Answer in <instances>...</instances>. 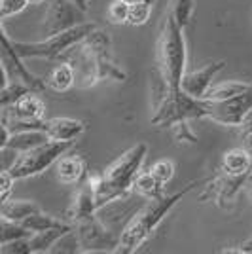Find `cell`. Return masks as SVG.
I'll return each mask as SVG.
<instances>
[{
  "label": "cell",
  "mask_w": 252,
  "mask_h": 254,
  "mask_svg": "<svg viewBox=\"0 0 252 254\" xmlns=\"http://www.w3.org/2000/svg\"><path fill=\"white\" fill-rule=\"evenodd\" d=\"M133 193H137L138 197L144 199H154V197H161L165 193V184L159 182L152 171H140L135 184H133Z\"/></svg>",
  "instance_id": "cell-23"
},
{
  "label": "cell",
  "mask_w": 252,
  "mask_h": 254,
  "mask_svg": "<svg viewBox=\"0 0 252 254\" xmlns=\"http://www.w3.org/2000/svg\"><path fill=\"white\" fill-rule=\"evenodd\" d=\"M97 212L74 224V230L82 245V253H116L120 233L108 230L106 222Z\"/></svg>",
  "instance_id": "cell-9"
},
{
  "label": "cell",
  "mask_w": 252,
  "mask_h": 254,
  "mask_svg": "<svg viewBox=\"0 0 252 254\" xmlns=\"http://www.w3.org/2000/svg\"><path fill=\"white\" fill-rule=\"evenodd\" d=\"M245 180H247V175L233 177V175H228L224 171H218V175L210 177V180L207 182L205 191L199 195V201L212 199L218 207L226 209L235 199V195L245 188Z\"/></svg>",
  "instance_id": "cell-12"
},
{
  "label": "cell",
  "mask_w": 252,
  "mask_h": 254,
  "mask_svg": "<svg viewBox=\"0 0 252 254\" xmlns=\"http://www.w3.org/2000/svg\"><path fill=\"white\" fill-rule=\"evenodd\" d=\"M0 38H2V50H0V63H2V87L10 84L11 80H17V82L27 84L32 91H36V93L44 91V89L48 87V82L42 80V78H38V76H34L31 70L27 68V64H23L25 59H23L21 55H17V52L13 50L10 34L6 32L4 25H2V29H0Z\"/></svg>",
  "instance_id": "cell-8"
},
{
  "label": "cell",
  "mask_w": 252,
  "mask_h": 254,
  "mask_svg": "<svg viewBox=\"0 0 252 254\" xmlns=\"http://www.w3.org/2000/svg\"><path fill=\"white\" fill-rule=\"evenodd\" d=\"M146 154V142H137L135 146L126 150L116 161H112L106 167V171H103L101 184L95 190L97 211L103 209L105 205H110L112 201L120 199V197H126L129 193H133V184L140 175Z\"/></svg>",
  "instance_id": "cell-4"
},
{
  "label": "cell",
  "mask_w": 252,
  "mask_h": 254,
  "mask_svg": "<svg viewBox=\"0 0 252 254\" xmlns=\"http://www.w3.org/2000/svg\"><path fill=\"white\" fill-rule=\"evenodd\" d=\"M226 66V61H214V63L205 64L199 70L188 72L182 78V91H186L188 95L195 97V99H203L205 93L209 91V87L212 85L214 76L220 72Z\"/></svg>",
  "instance_id": "cell-14"
},
{
  "label": "cell",
  "mask_w": 252,
  "mask_h": 254,
  "mask_svg": "<svg viewBox=\"0 0 252 254\" xmlns=\"http://www.w3.org/2000/svg\"><path fill=\"white\" fill-rule=\"evenodd\" d=\"M85 11L72 0H50L42 19L44 36H53L84 23Z\"/></svg>",
  "instance_id": "cell-10"
},
{
  "label": "cell",
  "mask_w": 252,
  "mask_h": 254,
  "mask_svg": "<svg viewBox=\"0 0 252 254\" xmlns=\"http://www.w3.org/2000/svg\"><path fill=\"white\" fill-rule=\"evenodd\" d=\"M245 188L249 191V197H251L252 201V169L249 171V175H247V180H245Z\"/></svg>",
  "instance_id": "cell-39"
},
{
  "label": "cell",
  "mask_w": 252,
  "mask_h": 254,
  "mask_svg": "<svg viewBox=\"0 0 252 254\" xmlns=\"http://www.w3.org/2000/svg\"><path fill=\"white\" fill-rule=\"evenodd\" d=\"M129 10H131V4L127 0H114L110 2L108 6V23L112 25H126L129 21Z\"/></svg>",
  "instance_id": "cell-30"
},
{
  "label": "cell",
  "mask_w": 252,
  "mask_h": 254,
  "mask_svg": "<svg viewBox=\"0 0 252 254\" xmlns=\"http://www.w3.org/2000/svg\"><path fill=\"white\" fill-rule=\"evenodd\" d=\"M44 0H29V4H42Z\"/></svg>",
  "instance_id": "cell-41"
},
{
  "label": "cell",
  "mask_w": 252,
  "mask_h": 254,
  "mask_svg": "<svg viewBox=\"0 0 252 254\" xmlns=\"http://www.w3.org/2000/svg\"><path fill=\"white\" fill-rule=\"evenodd\" d=\"M52 253L59 254V253H82V245H80V239H78V233H76V230H70V232H66L55 243V247L52 249Z\"/></svg>",
  "instance_id": "cell-31"
},
{
  "label": "cell",
  "mask_w": 252,
  "mask_h": 254,
  "mask_svg": "<svg viewBox=\"0 0 252 254\" xmlns=\"http://www.w3.org/2000/svg\"><path fill=\"white\" fill-rule=\"evenodd\" d=\"M112 42L108 34L95 29L80 44L72 48L70 63L76 72V87L89 89L103 80L124 82L127 74L118 66L112 57Z\"/></svg>",
  "instance_id": "cell-2"
},
{
  "label": "cell",
  "mask_w": 252,
  "mask_h": 254,
  "mask_svg": "<svg viewBox=\"0 0 252 254\" xmlns=\"http://www.w3.org/2000/svg\"><path fill=\"white\" fill-rule=\"evenodd\" d=\"M21 224L27 230H31L32 233L44 232V230H52V228H61V226H68V222H64V220L53 216V214H46L44 211L34 212L31 216H27Z\"/></svg>",
  "instance_id": "cell-25"
},
{
  "label": "cell",
  "mask_w": 252,
  "mask_h": 254,
  "mask_svg": "<svg viewBox=\"0 0 252 254\" xmlns=\"http://www.w3.org/2000/svg\"><path fill=\"white\" fill-rule=\"evenodd\" d=\"M239 131H241V137H245V135L252 133V108L249 110V114L243 118L241 126H239Z\"/></svg>",
  "instance_id": "cell-37"
},
{
  "label": "cell",
  "mask_w": 252,
  "mask_h": 254,
  "mask_svg": "<svg viewBox=\"0 0 252 254\" xmlns=\"http://www.w3.org/2000/svg\"><path fill=\"white\" fill-rule=\"evenodd\" d=\"M251 84L247 82H239V80H230V82H222V84L210 85L209 91L205 93V101L209 103H218V101H226V99H231V97L243 93Z\"/></svg>",
  "instance_id": "cell-24"
},
{
  "label": "cell",
  "mask_w": 252,
  "mask_h": 254,
  "mask_svg": "<svg viewBox=\"0 0 252 254\" xmlns=\"http://www.w3.org/2000/svg\"><path fill=\"white\" fill-rule=\"evenodd\" d=\"M243 146H245L247 152L252 156V133H249V135H245V137H243Z\"/></svg>",
  "instance_id": "cell-38"
},
{
  "label": "cell",
  "mask_w": 252,
  "mask_h": 254,
  "mask_svg": "<svg viewBox=\"0 0 252 254\" xmlns=\"http://www.w3.org/2000/svg\"><path fill=\"white\" fill-rule=\"evenodd\" d=\"M152 175L159 180V182H163V184H167L169 180L173 179V175H175V163L171 161V159H158L152 167Z\"/></svg>",
  "instance_id": "cell-32"
},
{
  "label": "cell",
  "mask_w": 252,
  "mask_h": 254,
  "mask_svg": "<svg viewBox=\"0 0 252 254\" xmlns=\"http://www.w3.org/2000/svg\"><path fill=\"white\" fill-rule=\"evenodd\" d=\"M152 124L159 127H177L179 124H188L191 120H203L209 114L210 103L205 99H195L180 89L179 93L163 97L154 103Z\"/></svg>",
  "instance_id": "cell-6"
},
{
  "label": "cell",
  "mask_w": 252,
  "mask_h": 254,
  "mask_svg": "<svg viewBox=\"0 0 252 254\" xmlns=\"http://www.w3.org/2000/svg\"><path fill=\"white\" fill-rule=\"evenodd\" d=\"M95 29H97L95 23L84 21L72 27V29H68V31L48 36L44 40H36V42L11 40V46L17 52V55H21L23 59H55V57H61L68 50H72L76 44L82 42L85 36H89Z\"/></svg>",
  "instance_id": "cell-5"
},
{
  "label": "cell",
  "mask_w": 252,
  "mask_h": 254,
  "mask_svg": "<svg viewBox=\"0 0 252 254\" xmlns=\"http://www.w3.org/2000/svg\"><path fill=\"white\" fill-rule=\"evenodd\" d=\"M251 108H252V82L239 95L226 99V101H218V103H210L209 114H207L205 120H210V122L220 124V126L239 127L243 118L249 114Z\"/></svg>",
  "instance_id": "cell-11"
},
{
  "label": "cell",
  "mask_w": 252,
  "mask_h": 254,
  "mask_svg": "<svg viewBox=\"0 0 252 254\" xmlns=\"http://www.w3.org/2000/svg\"><path fill=\"white\" fill-rule=\"evenodd\" d=\"M15 177L11 175L8 169H2V175H0V201H6L10 199V193L15 186Z\"/></svg>",
  "instance_id": "cell-35"
},
{
  "label": "cell",
  "mask_w": 252,
  "mask_h": 254,
  "mask_svg": "<svg viewBox=\"0 0 252 254\" xmlns=\"http://www.w3.org/2000/svg\"><path fill=\"white\" fill-rule=\"evenodd\" d=\"M74 230L72 224L68 226H61V228H52V230H44V232H36L29 237V245H31V254L36 253H52L55 243L63 237L66 232Z\"/></svg>",
  "instance_id": "cell-19"
},
{
  "label": "cell",
  "mask_w": 252,
  "mask_h": 254,
  "mask_svg": "<svg viewBox=\"0 0 252 254\" xmlns=\"http://www.w3.org/2000/svg\"><path fill=\"white\" fill-rule=\"evenodd\" d=\"M171 13L173 17L177 19L182 29H186L193 17V11H195V0H173L171 2Z\"/></svg>",
  "instance_id": "cell-26"
},
{
  "label": "cell",
  "mask_w": 252,
  "mask_h": 254,
  "mask_svg": "<svg viewBox=\"0 0 252 254\" xmlns=\"http://www.w3.org/2000/svg\"><path fill=\"white\" fill-rule=\"evenodd\" d=\"M186 38L173 13L169 11L158 40L156 66L152 70V105L163 97L179 93L182 89V78L186 70Z\"/></svg>",
  "instance_id": "cell-1"
},
{
  "label": "cell",
  "mask_w": 252,
  "mask_h": 254,
  "mask_svg": "<svg viewBox=\"0 0 252 254\" xmlns=\"http://www.w3.org/2000/svg\"><path fill=\"white\" fill-rule=\"evenodd\" d=\"M48 87L55 93H64L68 91L72 85H76V72H74L72 63H59L53 66L50 76H48Z\"/></svg>",
  "instance_id": "cell-21"
},
{
  "label": "cell",
  "mask_w": 252,
  "mask_h": 254,
  "mask_svg": "<svg viewBox=\"0 0 252 254\" xmlns=\"http://www.w3.org/2000/svg\"><path fill=\"white\" fill-rule=\"evenodd\" d=\"M29 91H32V89L27 84L17 82V80H11L10 84L4 85L2 91H0V105H2V108H6V106L13 105L19 97H23L25 93H29Z\"/></svg>",
  "instance_id": "cell-27"
},
{
  "label": "cell",
  "mask_w": 252,
  "mask_h": 254,
  "mask_svg": "<svg viewBox=\"0 0 252 254\" xmlns=\"http://www.w3.org/2000/svg\"><path fill=\"white\" fill-rule=\"evenodd\" d=\"M152 2H154V0H140V2L131 4L127 25H131V27H140V25L148 23L150 15H152Z\"/></svg>",
  "instance_id": "cell-29"
},
{
  "label": "cell",
  "mask_w": 252,
  "mask_h": 254,
  "mask_svg": "<svg viewBox=\"0 0 252 254\" xmlns=\"http://www.w3.org/2000/svg\"><path fill=\"white\" fill-rule=\"evenodd\" d=\"M0 235H2V243H10L13 239H21V237H31L32 232L27 230L21 222L15 220H8L2 218V226H0Z\"/></svg>",
  "instance_id": "cell-28"
},
{
  "label": "cell",
  "mask_w": 252,
  "mask_h": 254,
  "mask_svg": "<svg viewBox=\"0 0 252 254\" xmlns=\"http://www.w3.org/2000/svg\"><path fill=\"white\" fill-rule=\"evenodd\" d=\"M0 253L2 254H31L29 237L13 239V241H10V243H2L0 245Z\"/></svg>",
  "instance_id": "cell-34"
},
{
  "label": "cell",
  "mask_w": 252,
  "mask_h": 254,
  "mask_svg": "<svg viewBox=\"0 0 252 254\" xmlns=\"http://www.w3.org/2000/svg\"><path fill=\"white\" fill-rule=\"evenodd\" d=\"M87 173V163L80 154H64L55 163V177L61 184H80Z\"/></svg>",
  "instance_id": "cell-16"
},
{
  "label": "cell",
  "mask_w": 252,
  "mask_h": 254,
  "mask_svg": "<svg viewBox=\"0 0 252 254\" xmlns=\"http://www.w3.org/2000/svg\"><path fill=\"white\" fill-rule=\"evenodd\" d=\"M40 211H42V207L38 203L29 201V199H6L0 205V218L23 222L27 216Z\"/></svg>",
  "instance_id": "cell-20"
},
{
  "label": "cell",
  "mask_w": 252,
  "mask_h": 254,
  "mask_svg": "<svg viewBox=\"0 0 252 254\" xmlns=\"http://www.w3.org/2000/svg\"><path fill=\"white\" fill-rule=\"evenodd\" d=\"M72 144L74 140H53V138H50L48 142H44L40 146L21 152L15 159V163L8 171L17 180L40 175L46 169H50L52 165H55L59 158H63L64 154L72 148Z\"/></svg>",
  "instance_id": "cell-7"
},
{
  "label": "cell",
  "mask_w": 252,
  "mask_h": 254,
  "mask_svg": "<svg viewBox=\"0 0 252 254\" xmlns=\"http://www.w3.org/2000/svg\"><path fill=\"white\" fill-rule=\"evenodd\" d=\"M29 6V0H0V19L6 21L11 15L21 13Z\"/></svg>",
  "instance_id": "cell-33"
},
{
  "label": "cell",
  "mask_w": 252,
  "mask_h": 254,
  "mask_svg": "<svg viewBox=\"0 0 252 254\" xmlns=\"http://www.w3.org/2000/svg\"><path fill=\"white\" fill-rule=\"evenodd\" d=\"M210 180V177H205V179H197L193 182L186 184L184 188L177 193H163L161 197H154V199H146V203L135 211V214L126 222V226L122 228L120 232V243H118V249L116 253L122 254H131L140 249V245L146 241L148 237L152 235V232L158 228L161 220L167 216L169 212L173 211V207L186 195L193 190L195 186H201V184H207Z\"/></svg>",
  "instance_id": "cell-3"
},
{
  "label": "cell",
  "mask_w": 252,
  "mask_h": 254,
  "mask_svg": "<svg viewBox=\"0 0 252 254\" xmlns=\"http://www.w3.org/2000/svg\"><path fill=\"white\" fill-rule=\"evenodd\" d=\"M72 2H76V4H78L84 11L89 10V4H91V0H72Z\"/></svg>",
  "instance_id": "cell-40"
},
{
  "label": "cell",
  "mask_w": 252,
  "mask_h": 254,
  "mask_svg": "<svg viewBox=\"0 0 252 254\" xmlns=\"http://www.w3.org/2000/svg\"><path fill=\"white\" fill-rule=\"evenodd\" d=\"M2 118L19 120V122H38L46 120V103L36 95V91H29L19 97L13 105L2 108Z\"/></svg>",
  "instance_id": "cell-13"
},
{
  "label": "cell",
  "mask_w": 252,
  "mask_h": 254,
  "mask_svg": "<svg viewBox=\"0 0 252 254\" xmlns=\"http://www.w3.org/2000/svg\"><path fill=\"white\" fill-rule=\"evenodd\" d=\"M129 4H135V2H140V0H127Z\"/></svg>",
  "instance_id": "cell-42"
},
{
  "label": "cell",
  "mask_w": 252,
  "mask_h": 254,
  "mask_svg": "<svg viewBox=\"0 0 252 254\" xmlns=\"http://www.w3.org/2000/svg\"><path fill=\"white\" fill-rule=\"evenodd\" d=\"M222 253H247V254H252V235L245 241V243H241L237 249H222Z\"/></svg>",
  "instance_id": "cell-36"
},
{
  "label": "cell",
  "mask_w": 252,
  "mask_h": 254,
  "mask_svg": "<svg viewBox=\"0 0 252 254\" xmlns=\"http://www.w3.org/2000/svg\"><path fill=\"white\" fill-rule=\"evenodd\" d=\"M97 212V203H95V190L91 188L89 182H84L78 191L74 193V199L66 211V222L78 224L87 216H91Z\"/></svg>",
  "instance_id": "cell-15"
},
{
  "label": "cell",
  "mask_w": 252,
  "mask_h": 254,
  "mask_svg": "<svg viewBox=\"0 0 252 254\" xmlns=\"http://www.w3.org/2000/svg\"><path fill=\"white\" fill-rule=\"evenodd\" d=\"M48 140H50V135L46 131H40V129L17 131V133H11V137L8 138V142L4 146H10V148L17 150L21 154V152H27V150L34 148V146H40V144L48 142Z\"/></svg>",
  "instance_id": "cell-22"
},
{
  "label": "cell",
  "mask_w": 252,
  "mask_h": 254,
  "mask_svg": "<svg viewBox=\"0 0 252 254\" xmlns=\"http://www.w3.org/2000/svg\"><path fill=\"white\" fill-rule=\"evenodd\" d=\"M251 169H252V156L247 152L245 146L231 148L228 152H224L220 171L228 173V175H233V177H243V175H249Z\"/></svg>",
  "instance_id": "cell-18"
},
{
  "label": "cell",
  "mask_w": 252,
  "mask_h": 254,
  "mask_svg": "<svg viewBox=\"0 0 252 254\" xmlns=\"http://www.w3.org/2000/svg\"><path fill=\"white\" fill-rule=\"evenodd\" d=\"M44 131L53 140H76L85 131V124L76 118H50L44 124Z\"/></svg>",
  "instance_id": "cell-17"
}]
</instances>
